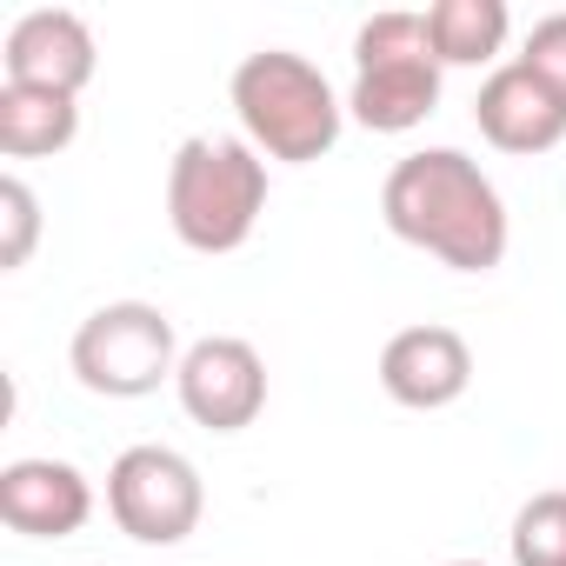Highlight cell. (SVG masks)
<instances>
[{
  "label": "cell",
  "mask_w": 566,
  "mask_h": 566,
  "mask_svg": "<svg viewBox=\"0 0 566 566\" xmlns=\"http://www.w3.org/2000/svg\"><path fill=\"white\" fill-rule=\"evenodd\" d=\"M233 114L247 127V147L266 160H321L340 140V94L327 87V74L307 54L287 48H260L233 67Z\"/></svg>",
  "instance_id": "7a4b0ae2"
},
{
  "label": "cell",
  "mask_w": 566,
  "mask_h": 566,
  "mask_svg": "<svg viewBox=\"0 0 566 566\" xmlns=\"http://www.w3.org/2000/svg\"><path fill=\"white\" fill-rule=\"evenodd\" d=\"M81 134V101L74 94H41V87H0V154L8 160H48L74 147Z\"/></svg>",
  "instance_id": "7c38bea8"
},
{
  "label": "cell",
  "mask_w": 566,
  "mask_h": 566,
  "mask_svg": "<svg viewBox=\"0 0 566 566\" xmlns=\"http://www.w3.org/2000/svg\"><path fill=\"white\" fill-rule=\"evenodd\" d=\"M174 394H180V407H187L193 427H207V433H240V427H253L260 407H266V367H260V354H253L247 340L213 334V340H193V347L180 354Z\"/></svg>",
  "instance_id": "8992f818"
},
{
  "label": "cell",
  "mask_w": 566,
  "mask_h": 566,
  "mask_svg": "<svg viewBox=\"0 0 566 566\" xmlns=\"http://www.w3.org/2000/svg\"><path fill=\"white\" fill-rule=\"evenodd\" d=\"M440 61H387V67H360L347 114L367 134H413L433 107H440Z\"/></svg>",
  "instance_id": "8fae6325"
},
{
  "label": "cell",
  "mask_w": 566,
  "mask_h": 566,
  "mask_svg": "<svg viewBox=\"0 0 566 566\" xmlns=\"http://www.w3.org/2000/svg\"><path fill=\"white\" fill-rule=\"evenodd\" d=\"M107 513L140 546H180L200 526L207 493H200V473H193L187 453H174V447H127L107 467Z\"/></svg>",
  "instance_id": "5b68a950"
},
{
  "label": "cell",
  "mask_w": 566,
  "mask_h": 566,
  "mask_svg": "<svg viewBox=\"0 0 566 566\" xmlns=\"http://www.w3.org/2000/svg\"><path fill=\"white\" fill-rule=\"evenodd\" d=\"M387 227L453 273H493L506 260V200L460 147L407 154L380 187Z\"/></svg>",
  "instance_id": "6da1fadb"
},
{
  "label": "cell",
  "mask_w": 566,
  "mask_h": 566,
  "mask_svg": "<svg viewBox=\"0 0 566 566\" xmlns=\"http://www.w3.org/2000/svg\"><path fill=\"white\" fill-rule=\"evenodd\" d=\"M520 67H526V74H539V81H546V87L566 101V14H546V21H533Z\"/></svg>",
  "instance_id": "e0dca14e"
},
{
  "label": "cell",
  "mask_w": 566,
  "mask_h": 566,
  "mask_svg": "<svg viewBox=\"0 0 566 566\" xmlns=\"http://www.w3.org/2000/svg\"><path fill=\"white\" fill-rule=\"evenodd\" d=\"M387 61H433L427 14H374L354 34V67H387Z\"/></svg>",
  "instance_id": "9a60e30c"
},
{
  "label": "cell",
  "mask_w": 566,
  "mask_h": 566,
  "mask_svg": "<svg viewBox=\"0 0 566 566\" xmlns=\"http://www.w3.org/2000/svg\"><path fill=\"white\" fill-rule=\"evenodd\" d=\"M74 380L101 400H147L160 380L180 374V347H174V321L147 301H107L81 321L74 347Z\"/></svg>",
  "instance_id": "277c9868"
},
{
  "label": "cell",
  "mask_w": 566,
  "mask_h": 566,
  "mask_svg": "<svg viewBox=\"0 0 566 566\" xmlns=\"http://www.w3.org/2000/svg\"><path fill=\"white\" fill-rule=\"evenodd\" d=\"M447 566H486V559H447Z\"/></svg>",
  "instance_id": "ac0fdd59"
},
{
  "label": "cell",
  "mask_w": 566,
  "mask_h": 566,
  "mask_svg": "<svg viewBox=\"0 0 566 566\" xmlns=\"http://www.w3.org/2000/svg\"><path fill=\"white\" fill-rule=\"evenodd\" d=\"M34 240H41V200L28 180L8 174L0 180V266H28Z\"/></svg>",
  "instance_id": "2e32d148"
},
{
  "label": "cell",
  "mask_w": 566,
  "mask_h": 566,
  "mask_svg": "<svg viewBox=\"0 0 566 566\" xmlns=\"http://www.w3.org/2000/svg\"><path fill=\"white\" fill-rule=\"evenodd\" d=\"M94 28L67 8H34L8 28V48H0V67H8V87H41V94H74L94 81Z\"/></svg>",
  "instance_id": "52a82bcc"
},
{
  "label": "cell",
  "mask_w": 566,
  "mask_h": 566,
  "mask_svg": "<svg viewBox=\"0 0 566 566\" xmlns=\"http://www.w3.org/2000/svg\"><path fill=\"white\" fill-rule=\"evenodd\" d=\"M473 120L500 154H546L566 140V101L520 61L486 74V87L473 94Z\"/></svg>",
  "instance_id": "30bf717a"
},
{
  "label": "cell",
  "mask_w": 566,
  "mask_h": 566,
  "mask_svg": "<svg viewBox=\"0 0 566 566\" xmlns=\"http://www.w3.org/2000/svg\"><path fill=\"white\" fill-rule=\"evenodd\" d=\"M266 213V160L247 140L193 134L167 167V220L193 253H240Z\"/></svg>",
  "instance_id": "3957f363"
},
{
  "label": "cell",
  "mask_w": 566,
  "mask_h": 566,
  "mask_svg": "<svg viewBox=\"0 0 566 566\" xmlns=\"http://www.w3.org/2000/svg\"><path fill=\"white\" fill-rule=\"evenodd\" d=\"M380 387L413 413H440L473 387V347L453 327H407L380 354Z\"/></svg>",
  "instance_id": "ba28073f"
},
{
  "label": "cell",
  "mask_w": 566,
  "mask_h": 566,
  "mask_svg": "<svg viewBox=\"0 0 566 566\" xmlns=\"http://www.w3.org/2000/svg\"><path fill=\"white\" fill-rule=\"evenodd\" d=\"M506 0H433L427 8V41L440 67H486L506 48Z\"/></svg>",
  "instance_id": "4fadbf2b"
},
{
  "label": "cell",
  "mask_w": 566,
  "mask_h": 566,
  "mask_svg": "<svg viewBox=\"0 0 566 566\" xmlns=\"http://www.w3.org/2000/svg\"><path fill=\"white\" fill-rule=\"evenodd\" d=\"M513 566H566V493H533L520 513H513Z\"/></svg>",
  "instance_id": "5bb4252c"
},
{
  "label": "cell",
  "mask_w": 566,
  "mask_h": 566,
  "mask_svg": "<svg viewBox=\"0 0 566 566\" xmlns=\"http://www.w3.org/2000/svg\"><path fill=\"white\" fill-rule=\"evenodd\" d=\"M0 520L28 539H67L94 520V486L67 460H8L0 467Z\"/></svg>",
  "instance_id": "9c48e42d"
}]
</instances>
